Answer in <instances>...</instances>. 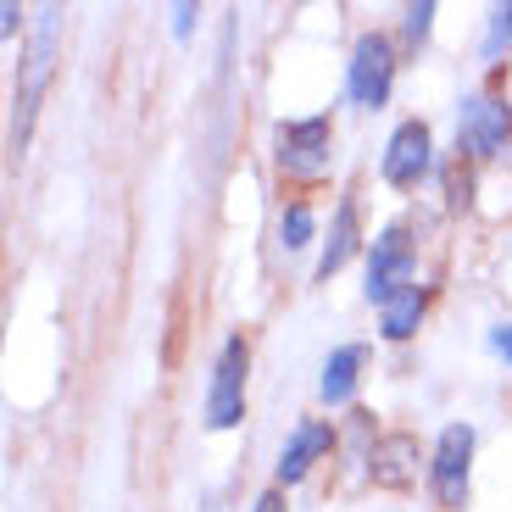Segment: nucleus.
Segmentation results:
<instances>
[{"instance_id": "obj_8", "label": "nucleus", "mask_w": 512, "mask_h": 512, "mask_svg": "<svg viewBox=\"0 0 512 512\" xmlns=\"http://www.w3.org/2000/svg\"><path fill=\"white\" fill-rule=\"evenodd\" d=\"M423 173H429V123H401L384 151V179L396 190H412Z\"/></svg>"}, {"instance_id": "obj_12", "label": "nucleus", "mask_w": 512, "mask_h": 512, "mask_svg": "<svg viewBox=\"0 0 512 512\" xmlns=\"http://www.w3.org/2000/svg\"><path fill=\"white\" fill-rule=\"evenodd\" d=\"M351 251H357V206H340V212H334L329 240H323V256H318V279H329V273L346 268Z\"/></svg>"}, {"instance_id": "obj_17", "label": "nucleus", "mask_w": 512, "mask_h": 512, "mask_svg": "<svg viewBox=\"0 0 512 512\" xmlns=\"http://www.w3.org/2000/svg\"><path fill=\"white\" fill-rule=\"evenodd\" d=\"M490 346H496V351H501V357H507V362H512V323H501V329H496V334H490Z\"/></svg>"}, {"instance_id": "obj_15", "label": "nucleus", "mask_w": 512, "mask_h": 512, "mask_svg": "<svg viewBox=\"0 0 512 512\" xmlns=\"http://www.w3.org/2000/svg\"><path fill=\"white\" fill-rule=\"evenodd\" d=\"M512 39V6H496L490 12V39H485V56H501V45Z\"/></svg>"}, {"instance_id": "obj_4", "label": "nucleus", "mask_w": 512, "mask_h": 512, "mask_svg": "<svg viewBox=\"0 0 512 512\" xmlns=\"http://www.w3.org/2000/svg\"><path fill=\"white\" fill-rule=\"evenodd\" d=\"M279 167L295 179H318L329 167V117H295L279 123Z\"/></svg>"}, {"instance_id": "obj_1", "label": "nucleus", "mask_w": 512, "mask_h": 512, "mask_svg": "<svg viewBox=\"0 0 512 512\" xmlns=\"http://www.w3.org/2000/svg\"><path fill=\"white\" fill-rule=\"evenodd\" d=\"M56 39H62V6H45L34 23V39H28V56H23V73H17V101H12V151H23L28 134H34V112H39V95L51 84V67H56Z\"/></svg>"}, {"instance_id": "obj_5", "label": "nucleus", "mask_w": 512, "mask_h": 512, "mask_svg": "<svg viewBox=\"0 0 512 512\" xmlns=\"http://www.w3.org/2000/svg\"><path fill=\"white\" fill-rule=\"evenodd\" d=\"M390 84H396L390 39H384V34H362L357 51H351V101H357V106H384V101H390Z\"/></svg>"}, {"instance_id": "obj_19", "label": "nucleus", "mask_w": 512, "mask_h": 512, "mask_svg": "<svg viewBox=\"0 0 512 512\" xmlns=\"http://www.w3.org/2000/svg\"><path fill=\"white\" fill-rule=\"evenodd\" d=\"M256 512H284V490H268V496L256 501Z\"/></svg>"}, {"instance_id": "obj_18", "label": "nucleus", "mask_w": 512, "mask_h": 512, "mask_svg": "<svg viewBox=\"0 0 512 512\" xmlns=\"http://www.w3.org/2000/svg\"><path fill=\"white\" fill-rule=\"evenodd\" d=\"M17 23H23V12H17L12 0H6V6H0V28H6V34H17Z\"/></svg>"}, {"instance_id": "obj_16", "label": "nucleus", "mask_w": 512, "mask_h": 512, "mask_svg": "<svg viewBox=\"0 0 512 512\" xmlns=\"http://www.w3.org/2000/svg\"><path fill=\"white\" fill-rule=\"evenodd\" d=\"M429 23H435V6H429V0L407 6V39H412V45H423V39H429Z\"/></svg>"}, {"instance_id": "obj_14", "label": "nucleus", "mask_w": 512, "mask_h": 512, "mask_svg": "<svg viewBox=\"0 0 512 512\" xmlns=\"http://www.w3.org/2000/svg\"><path fill=\"white\" fill-rule=\"evenodd\" d=\"M307 240H312V212L307 206H290V212L279 218V245L284 251H301Z\"/></svg>"}, {"instance_id": "obj_20", "label": "nucleus", "mask_w": 512, "mask_h": 512, "mask_svg": "<svg viewBox=\"0 0 512 512\" xmlns=\"http://www.w3.org/2000/svg\"><path fill=\"white\" fill-rule=\"evenodd\" d=\"M190 17H195V6H179L173 12V34H190Z\"/></svg>"}, {"instance_id": "obj_11", "label": "nucleus", "mask_w": 512, "mask_h": 512, "mask_svg": "<svg viewBox=\"0 0 512 512\" xmlns=\"http://www.w3.org/2000/svg\"><path fill=\"white\" fill-rule=\"evenodd\" d=\"M368 351L362 346H340L329 362H323V379H318V396L329 401V407H340V401H351V390H357V368Z\"/></svg>"}, {"instance_id": "obj_3", "label": "nucleus", "mask_w": 512, "mask_h": 512, "mask_svg": "<svg viewBox=\"0 0 512 512\" xmlns=\"http://www.w3.org/2000/svg\"><path fill=\"white\" fill-rule=\"evenodd\" d=\"M407 284H412V240L401 223H390L373 240V256H368V301L373 307H390Z\"/></svg>"}, {"instance_id": "obj_10", "label": "nucleus", "mask_w": 512, "mask_h": 512, "mask_svg": "<svg viewBox=\"0 0 512 512\" xmlns=\"http://www.w3.org/2000/svg\"><path fill=\"white\" fill-rule=\"evenodd\" d=\"M329 446H334L329 423H301V429L290 435V446H284V457H279V485H295V479L307 474Z\"/></svg>"}, {"instance_id": "obj_21", "label": "nucleus", "mask_w": 512, "mask_h": 512, "mask_svg": "<svg viewBox=\"0 0 512 512\" xmlns=\"http://www.w3.org/2000/svg\"><path fill=\"white\" fill-rule=\"evenodd\" d=\"M201 512H229V507H223V501H218V496H212V501H206V507H201Z\"/></svg>"}, {"instance_id": "obj_9", "label": "nucleus", "mask_w": 512, "mask_h": 512, "mask_svg": "<svg viewBox=\"0 0 512 512\" xmlns=\"http://www.w3.org/2000/svg\"><path fill=\"white\" fill-rule=\"evenodd\" d=\"M373 485H390V490H401V485H412V474H418V440L412 435H384L379 446H373Z\"/></svg>"}, {"instance_id": "obj_2", "label": "nucleus", "mask_w": 512, "mask_h": 512, "mask_svg": "<svg viewBox=\"0 0 512 512\" xmlns=\"http://www.w3.org/2000/svg\"><path fill=\"white\" fill-rule=\"evenodd\" d=\"M245 368H251V351L234 334L223 346L218 368H212V396H206V429H234L245 418Z\"/></svg>"}, {"instance_id": "obj_6", "label": "nucleus", "mask_w": 512, "mask_h": 512, "mask_svg": "<svg viewBox=\"0 0 512 512\" xmlns=\"http://www.w3.org/2000/svg\"><path fill=\"white\" fill-rule=\"evenodd\" d=\"M468 457H474V429H468V423L440 429V446H435V496H440V507H462V496H468Z\"/></svg>"}, {"instance_id": "obj_7", "label": "nucleus", "mask_w": 512, "mask_h": 512, "mask_svg": "<svg viewBox=\"0 0 512 512\" xmlns=\"http://www.w3.org/2000/svg\"><path fill=\"white\" fill-rule=\"evenodd\" d=\"M507 140H512V112H507V101L474 95V101L462 106V145H468L474 156L507 151Z\"/></svg>"}, {"instance_id": "obj_13", "label": "nucleus", "mask_w": 512, "mask_h": 512, "mask_svg": "<svg viewBox=\"0 0 512 512\" xmlns=\"http://www.w3.org/2000/svg\"><path fill=\"white\" fill-rule=\"evenodd\" d=\"M418 318H423V290H418V284H407V290H401L390 307H379L384 340H407V334L418 329Z\"/></svg>"}]
</instances>
